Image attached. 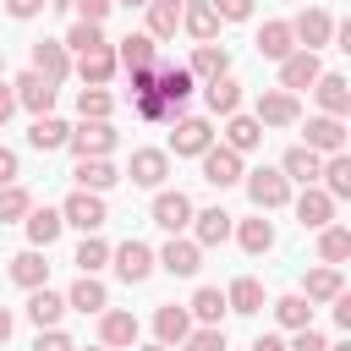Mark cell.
Listing matches in <instances>:
<instances>
[{"mask_svg":"<svg viewBox=\"0 0 351 351\" xmlns=\"http://www.w3.org/2000/svg\"><path fill=\"white\" fill-rule=\"evenodd\" d=\"M33 71L49 77V82H66V77H71V49H66L60 38H38V44H33Z\"/></svg>","mask_w":351,"mask_h":351,"instance_id":"cell-19","label":"cell"},{"mask_svg":"<svg viewBox=\"0 0 351 351\" xmlns=\"http://www.w3.org/2000/svg\"><path fill=\"white\" fill-rule=\"evenodd\" d=\"M208 143H214V126H208L203 115H176V121H170V148H165V154H186V159H197Z\"/></svg>","mask_w":351,"mask_h":351,"instance_id":"cell-8","label":"cell"},{"mask_svg":"<svg viewBox=\"0 0 351 351\" xmlns=\"http://www.w3.org/2000/svg\"><path fill=\"white\" fill-rule=\"evenodd\" d=\"M132 104H137V115H143V121H170V110H165V99H159V93H132Z\"/></svg>","mask_w":351,"mask_h":351,"instance_id":"cell-52","label":"cell"},{"mask_svg":"<svg viewBox=\"0 0 351 351\" xmlns=\"http://www.w3.org/2000/svg\"><path fill=\"white\" fill-rule=\"evenodd\" d=\"M132 351H176V346H159V340H154V346H132Z\"/></svg>","mask_w":351,"mask_h":351,"instance_id":"cell-60","label":"cell"},{"mask_svg":"<svg viewBox=\"0 0 351 351\" xmlns=\"http://www.w3.org/2000/svg\"><path fill=\"white\" fill-rule=\"evenodd\" d=\"M110 263H115V274H121L126 285H143V280L159 269V263H154V247H148V241H137V236H132V241H121V247H110Z\"/></svg>","mask_w":351,"mask_h":351,"instance_id":"cell-4","label":"cell"},{"mask_svg":"<svg viewBox=\"0 0 351 351\" xmlns=\"http://www.w3.org/2000/svg\"><path fill=\"white\" fill-rule=\"evenodd\" d=\"M115 71H121V66H115V49H110V44H104V49H82V55H77V77H82V88H110V82H115Z\"/></svg>","mask_w":351,"mask_h":351,"instance_id":"cell-20","label":"cell"},{"mask_svg":"<svg viewBox=\"0 0 351 351\" xmlns=\"http://www.w3.org/2000/svg\"><path fill=\"white\" fill-rule=\"evenodd\" d=\"M0 77H5V55H0Z\"/></svg>","mask_w":351,"mask_h":351,"instance_id":"cell-64","label":"cell"},{"mask_svg":"<svg viewBox=\"0 0 351 351\" xmlns=\"http://www.w3.org/2000/svg\"><path fill=\"white\" fill-rule=\"evenodd\" d=\"M60 44H66V49H77V55H82V49H104V44H110V38H104V27H99V22H71V27H66V38H60Z\"/></svg>","mask_w":351,"mask_h":351,"instance_id":"cell-46","label":"cell"},{"mask_svg":"<svg viewBox=\"0 0 351 351\" xmlns=\"http://www.w3.org/2000/svg\"><path fill=\"white\" fill-rule=\"evenodd\" d=\"M230 236L241 241V252H247V258H263V252L274 247V225H269L263 214H252V219H241V225H230Z\"/></svg>","mask_w":351,"mask_h":351,"instance_id":"cell-29","label":"cell"},{"mask_svg":"<svg viewBox=\"0 0 351 351\" xmlns=\"http://www.w3.org/2000/svg\"><path fill=\"white\" fill-rule=\"evenodd\" d=\"M71 263H77L82 274H99V269L110 263V241H99V230H88V236L77 241V252H71Z\"/></svg>","mask_w":351,"mask_h":351,"instance_id":"cell-44","label":"cell"},{"mask_svg":"<svg viewBox=\"0 0 351 351\" xmlns=\"http://www.w3.org/2000/svg\"><path fill=\"white\" fill-rule=\"evenodd\" d=\"M186 313H192L197 324H219L230 307H225V291H219V285H197V296L186 302Z\"/></svg>","mask_w":351,"mask_h":351,"instance_id":"cell-41","label":"cell"},{"mask_svg":"<svg viewBox=\"0 0 351 351\" xmlns=\"http://www.w3.org/2000/svg\"><path fill=\"white\" fill-rule=\"evenodd\" d=\"M208 5H214V16H219V22H247L258 0H208Z\"/></svg>","mask_w":351,"mask_h":351,"instance_id":"cell-50","label":"cell"},{"mask_svg":"<svg viewBox=\"0 0 351 351\" xmlns=\"http://www.w3.org/2000/svg\"><path fill=\"white\" fill-rule=\"evenodd\" d=\"M241 186H247V197H252V208H258V214H269V208H285V203H291V181L280 176V165L241 170Z\"/></svg>","mask_w":351,"mask_h":351,"instance_id":"cell-1","label":"cell"},{"mask_svg":"<svg viewBox=\"0 0 351 351\" xmlns=\"http://www.w3.org/2000/svg\"><path fill=\"white\" fill-rule=\"evenodd\" d=\"M318 170H324V154H313L307 143L285 148V159H280V176H285V181H302V186H313V181H318Z\"/></svg>","mask_w":351,"mask_h":351,"instance_id":"cell-25","label":"cell"},{"mask_svg":"<svg viewBox=\"0 0 351 351\" xmlns=\"http://www.w3.org/2000/svg\"><path fill=\"white\" fill-rule=\"evenodd\" d=\"M274 318H280L285 329H307V324H313V302H307L302 291H285V296H274Z\"/></svg>","mask_w":351,"mask_h":351,"instance_id":"cell-42","label":"cell"},{"mask_svg":"<svg viewBox=\"0 0 351 351\" xmlns=\"http://www.w3.org/2000/svg\"><path fill=\"white\" fill-rule=\"evenodd\" d=\"M27 208H33V192L16 186V181H5V186H0V225H16Z\"/></svg>","mask_w":351,"mask_h":351,"instance_id":"cell-45","label":"cell"},{"mask_svg":"<svg viewBox=\"0 0 351 351\" xmlns=\"http://www.w3.org/2000/svg\"><path fill=\"white\" fill-rule=\"evenodd\" d=\"M318 258L340 269V263L351 258V230H346V225H335V219H329V225H318Z\"/></svg>","mask_w":351,"mask_h":351,"instance_id":"cell-40","label":"cell"},{"mask_svg":"<svg viewBox=\"0 0 351 351\" xmlns=\"http://www.w3.org/2000/svg\"><path fill=\"white\" fill-rule=\"evenodd\" d=\"M16 170H22V165H16V148H5V143H0V186H5V181H16Z\"/></svg>","mask_w":351,"mask_h":351,"instance_id":"cell-55","label":"cell"},{"mask_svg":"<svg viewBox=\"0 0 351 351\" xmlns=\"http://www.w3.org/2000/svg\"><path fill=\"white\" fill-rule=\"evenodd\" d=\"M335 219V197L313 181V186H302V197H296V225L302 230H318V225H329Z\"/></svg>","mask_w":351,"mask_h":351,"instance_id":"cell-21","label":"cell"},{"mask_svg":"<svg viewBox=\"0 0 351 351\" xmlns=\"http://www.w3.org/2000/svg\"><path fill=\"white\" fill-rule=\"evenodd\" d=\"M252 351H285V340H280V335H258V340H252Z\"/></svg>","mask_w":351,"mask_h":351,"instance_id":"cell-58","label":"cell"},{"mask_svg":"<svg viewBox=\"0 0 351 351\" xmlns=\"http://www.w3.org/2000/svg\"><path fill=\"white\" fill-rule=\"evenodd\" d=\"M22 225H27V247H44V252H49V247L60 241V230H66L60 208H27Z\"/></svg>","mask_w":351,"mask_h":351,"instance_id":"cell-23","label":"cell"},{"mask_svg":"<svg viewBox=\"0 0 351 351\" xmlns=\"http://www.w3.org/2000/svg\"><path fill=\"white\" fill-rule=\"evenodd\" d=\"M49 5H55V11H71V0H49Z\"/></svg>","mask_w":351,"mask_h":351,"instance_id":"cell-62","label":"cell"},{"mask_svg":"<svg viewBox=\"0 0 351 351\" xmlns=\"http://www.w3.org/2000/svg\"><path fill=\"white\" fill-rule=\"evenodd\" d=\"M11 93H16V104L22 110H33V115H49L55 110V99H60V82H49V77H38L33 66L11 82Z\"/></svg>","mask_w":351,"mask_h":351,"instance_id":"cell-6","label":"cell"},{"mask_svg":"<svg viewBox=\"0 0 351 351\" xmlns=\"http://www.w3.org/2000/svg\"><path fill=\"white\" fill-rule=\"evenodd\" d=\"M110 110H115L110 88H82V93H77V115H82V121H110Z\"/></svg>","mask_w":351,"mask_h":351,"instance_id":"cell-47","label":"cell"},{"mask_svg":"<svg viewBox=\"0 0 351 351\" xmlns=\"http://www.w3.org/2000/svg\"><path fill=\"white\" fill-rule=\"evenodd\" d=\"M225 307H230V313H241V318H252V313H263V285H258L252 274H241V280H230V291H225Z\"/></svg>","mask_w":351,"mask_h":351,"instance_id":"cell-39","label":"cell"},{"mask_svg":"<svg viewBox=\"0 0 351 351\" xmlns=\"http://www.w3.org/2000/svg\"><path fill=\"white\" fill-rule=\"evenodd\" d=\"M115 66H121V71H148V66H159V38H148V33L115 38Z\"/></svg>","mask_w":351,"mask_h":351,"instance_id":"cell-16","label":"cell"},{"mask_svg":"<svg viewBox=\"0 0 351 351\" xmlns=\"http://www.w3.org/2000/svg\"><path fill=\"white\" fill-rule=\"evenodd\" d=\"M66 307H77V313H93V318H99V313L110 307V291L99 285V274H77V285L66 291Z\"/></svg>","mask_w":351,"mask_h":351,"instance_id":"cell-30","label":"cell"},{"mask_svg":"<svg viewBox=\"0 0 351 351\" xmlns=\"http://www.w3.org/2000/svg\"><path fill=\"white\" fill-rule=\"evenodd\" d=\"M225 148H236V154H252V148H263V126L252 121V115H225Z\"/></svg>","mask_w":351,"mask_h":351,"instance_id":"cell-33","label":"cell"},{"mask_svg":"<svg viewBox=\"0 0 351 351\" xmlns=\"http://www.w3.org/2000/svg\"><path fill=\"white\" fill-rule=\"evenodd\" d=\"M66 148H71L77 159H110V148H115V126H110V121H77L71 137H66Z\"/></svg>","mask_w":351,"mask_h":351,"instance_id":"cell-2","label":"cell"},{"mask_svg":"<svg viewBox=\"0 0 351 351\" xmlns=\"http://www.w3.org/2000/svg\"><path fill=\"white\" fill-rule=\"evenodd\" d=\"M181 27H186L197 44H214V38H219V16H214L208 0H181Z\"/></svg>","mask_w":351,"mask_h":351,"instance_id":"cell-27","label":"cell"},{"mask_svg":"<svg viewBox=\"0 0 351 351\" xmlns=\"http://www.w3.org/2000/svg\"><path fill=\"white\" fill-rule=\"evenodd\" d=\"M252 44H258V55H263V60H285V55L296 49V38H291V22H285V16H274V22H263Z\"/></svg>","mask_w":351,"mask_h":351,"instance_id":"cell-28","label":"cell"},{"mask_svg":"<svg viewBox=\"0 0 351 351\" xmlns=\"http://www.w3.org/2000/svg\"><path fill=\"white\" fill-rule=\"evenodd\" d=\"M340 291H346V280H340L335 263H318V269H307V280H302V296H307V302H335Z\"/></svg>","mask_w":351,"mask_h":351,"instance_id":"cell-35","label":"cell"},{"mask_svg":"<svg viewBox=\"0 0 351 351\" xmlns=\"http://www.w3.org/2000/svg\"><path fill=\"white\" fill-rule=\"evenodd\" d=\"M60 313H66V296H60V291H49V285H33V291H27V318H33L38 329H55Z\"/></svg>","mask_w":351,"mask_h":351,"instance_id":"cell-31","label":"cell"},{"mask_svg":"<svg viewBox=\"0 0 351 351\" xmlns=\"http://www.w3.org/2000/svg\"><path fill=\"white\" fill-rule=\"evenodd\" d=\"M285 351H329V340L307 324V329H291V340H285Z\"/></svg>","mask_w":351,"mask_h":351,"instance_id":"cell-49","label":"cell"},{"mask_svg":"<svg viewBox=\"0 0 351 351\" xmlns=\"http://www.w3.org/2000/svg\"><path fill=\"white\" fill-rule=\"evenodd\" d=\"M186 71H192V82H214V77L230 71V49L225 44H197L192 60H186Z\"/></svg>","mask_w":351,"mask_h":351,"instance_id":"cell-24","label":"cell"},{"mask_svg":"<svg viewBox=\"0 0 351 351\" xmlns=\"http://www.w3.org/2000/svg\"><path fill=\"white\" fill-rule=\"evenodd\" d=\"M60 219H66V225H77L82 236H88V230H104V219H110L104 192H82V186H77V192L60 203Z\"/></svg>","mask_w":351,"mask_h":351,"instance_id":"cell-3","label":"cell"},{"mask_svg":"<svg viewBox=\"0 0 351 351\" xmlns=\"http://www.w3.org/2000/svg\"><path fill=\"white\" fill-rule=\"evenodd\" d=\"M137 335H143L137 313H126V307H104V313H99V346H110V351H132Z\"/></svg>","mask_w":351,"mask_h":351,"instance_id":"cell-9","label":"cell"},{"mask_svg":"<svg viewBox=\"0 0 351 351\" xmlns=\"http://www.w3.org/2000/svg\"><path fill=\"white\" fill-rule=\"evenodd\" d=\"M335 324H340V329H351V296H346V291L335 296Z\"/></svg>","mask_w":351,"mask_h":351,"instance_id":"cell-57","label":"cell"},{"mask_svg":"<svg viewBox=\"0 0 351 351\" xmlns=\"http://www.w3.org/2000/svg\"><path fill=\"white\" fill-rule=\"evenodd\" d=\"M252 121H258V126H296V121H302V104H296V93H285V88H263L258 104H252Z\"/></svg>","mask_w":351,"mask_h":351,"instance_id":"cell-7","label":"cell"},{"mask_svg":"<svg viewBox=\"0 0 351 351\" xmlns=\"http://www.w3.org/2000/svg\"><path fill=\"white\" fill-rule=\"evenodd\" d=\"M154 225H159V230H170V236H181V230L192 225V197H186V192L159 186V192H154Z\"/></svg>","mask_w":351,"mask_h":351,"instance_id":"cell-15","label":"cell"},{"mask_svg":"<svg viewBox=\"0 0 351 351\" xmlns=\"http://www.w3.org/2000/svg\"><path fill=\"white\" fill-rule=\"evenodd\" d=\"M154 93L165 99V110H170V121H176L181 104L192 99V71H186V66H154Z\"/></svg>","mask_w":351,"mask_h":351,"instance_id":"cell-13","label":"cell"},{"mask_svg":"<svg viewBox=\"0 0 351 351\" xmlns=\"http://www.w3.org/2000/svg\"><path fill=\"white\" fill-rule=\"evenodd\" d=\"M77 351H110V346H77Z\"/></svg>","mask_w":351,"mask_h":351,"instance_id":"cell-63","label":"cell"},{"mask_svg":"<svg viewBox=\"0 0 351 351\" xmlns=\"http://www.w3.org/2000/svg\"><path fill=\"white\" fill-rule=\"evenodd\" d=\"M313 93H318V110H324V115H340V121H346V110H351V82H346L340 71H318Z\"/></svg>","mask_w":351,"mask_h":351,"instance_id":"cell-22","label":"cell"},{"mask_svg":"<svg viewBox=\"0 0 351 351\" xmlns=\"http://www.w3.org/2000/svg\"><path fill=\"white\" fill-rule=\"evenodd\" d=\"M148 38H170L181 27V0H148Z\"/></svg>","mask_w":351,"mask_h":351,"instance_id":"cell-43","label":"cell"},{"mask_svg":"<svg viewBox=\"0 0 351 351\" xmlns=\"http://www.w3.org/2000/svg\"><path fill=\"white\" fill-rule=\"evenodd\" d=\"M318 186H324V192H329L335 203H346V197H351V159H346V154H324Z\"/></svg>","mask_w":351,"mask_h":351,"instance_id":"cell-34","label":"cell"},{"mask_svg":"<svg viewBox=\"0 0 351 351\" xmlns=\"http://www.w3.org/2000/svg\"><path fill=\"white\" fill-rule=\"evenodd\" d=\"M230 219H236V214H225L219 203H214V208H192V241H197V247H225V241H230Z\"/></svg>","mask_w":351,"mask_h":351,"instance_id":"cell-18","label":"cell"},{"mask_svg":"<svg viewBox=\"0 0 351 351\" xmlns=\"http://www.w3.org/2000/svg\"><path fill=\"white\" fill-rule=\"evenodd\" d=\"M115 5H126V11H143V5H148V0H115Z\"/></svg>","mask_w":351,"mask_h":351,"instance_id":"cell-61","label":"cell"},{"mask_svg":"<svg viewBox=\"0 0 351 351\" xmlns=\"http://www.w3.org/2000/svg\"><path fill=\"white\" fill-rule=\"evenodd\" d=\"M5 274H11L22 291H33V285H49V263H44V247H27V252H16V258L5 263Z\"/></svg>","mask_w":351,"mask_h":351,"instance_id":"cell-26","label":"cell"},{"mask_svg":"<svg viewBox=\"0 0 351 351\" xmlns=\"http://www.w3.org/2000/svg\"><path fill=\"white\" fill-rule=\"evenodd\" d=\"M71 11H77V22H99L104 27V16L115 11V0H71Z\"/></svg>","mask_w":351,"mask_h":351,"instance_id":"cell-51","label":"cell"},{"mask_svg":"<svg viewBox=\"0 0 351 351\" xmlns=\"http://www.w3.org/2000/svg\"><path fill=\"white\" fill-rule=\"evenodd\" d=\"M126 176H132V186H148V192H159V186H165V176H170V154H165V148H132V165H126Z\"/></svg>","mask_w":351,"mask_h":351,"instance_id":"cell-14","label":"cell"},{"mask_svg":"<svg viewBox=\"0 0 351 351\" xmlns=\"http://www.w3.org/2000/svg\"><path fill=\"white\" fill-rule=\"evenodd\" d=\"M197 159H203V181H208V186H219V192H225V186H241V154H236V148H225V143L214 148V143H208Z\"/></svg>","mask_w":351,"mask_h":351,"instance_id":"cell-11","label":"cell"},{"mask_svg":"<svg viewBox=\"0 0 351 351\" xmlns=\"http://www.w3.org/2000/svg\"><path fill=\"white\" fill-rule=\"evenodd\" d=\"M66 137H71V126H66V121H55V115H33V126H27V143H33L38 154L66 148Z\"/></svg>","mask_w":351,"mask_h":351,"instance_id":"cell-37","label":"cell"},{"mask_svg":"<svg viewBox=\"0 0 351 351\" xmlns=\"http://www.w3.org/2000/svg\"><path fill=\"white\" fill-rule=\"evenodd\" d=\"M71 176H77V186H82V192H110V186L121 181V170H115L110 159H77V170H71Z\"/></svg>","mask_w":351,"mask_h":351,"instance_id":"cell-38","label":"cell"},{"mask_svg":"<svg viewBox=\"0 0 351 351\" xmlns=\"http://www.w3.org/2000/svg\"><path fill=\"white\" fill-rule=\"evenodd\" d=\"M302 132H307V148L313 154H346V121L340 115H307Z\"/></svg>","mask_w":351,"mask_h":351,"instance_id":"cell-17","label":"cell"},{"mask_svg":"<svg viewBox=\"0 0 351 351\" xmlns=\"http://www.w3.org/2000/svg\"><path fill=\"white\" fill-rule=\"evenodd\" d=\"M11 329H16V318H11V307H0V346L11 340Z\"/></svg>","mask_w":351,"mask_h":351,"instance_id":"cell-59","label":"cell"},{"mask_svg":"<svg viewBox=\"0 0 351 351\" xmlns=\"http://www.w3.org/2000/svg\"><path fill=\"white\" fill-rule=\"evenodd\" d=\"M11 110H16V93H11V82H5V77H0V126H5V121H11Z\"/></svg>","mask_w":351,"mask_h":351,"instance_id":"cell-56","label":"cell"},{"mask_svg":"<svg viewBox=\"0 0 351 351\" xmlns=\"http://www.w3.org/2000/svg\"><path fill=\"white\" fill-rule=\"evenodd\" d=\"M318 71H324L318 49H291V55L280 60V88H285V93H302V88L318 82Z\"/></svg>","mask_w":351,"mask_h":351,"instance_id":"cell-12","label":"cell"},{"mask_svg":"<svg viewBox=\"0 0 351 351\" xmlns=\"http://www.w3.org/2000/svg\"><path fill=\"white\" fill-rule=\"evenodd\" d=\"M44 5H49V0H5V11H11L16 22H33V16L44 11Z\"/></svg>","mask_w":351,"mask_h":351,"instance_id":"cell-54","label":"cell"},{"mask_svg":"<svg viewBox=\"0 0 351 351\" xmlns=\"http://www.w3.org/2000/svg\"><path fill=\"white\" fill-rule=\"evenodd\" d=\"M181 351H225V329L219 324H203V329H192L181 340Z\"/></svg>","mask_w":351,"mask_h":351,"instance_id":"cell-48","label":"cell"},{"mask_svg":"<svg viewBox=\"0 0 351 351\" xmlns=\"http://www.w3.org/2000/svg\"><path fill=\"white\" fill-rule=\"evenodd\" d=\"M33 351H77V346H71V335H66V329H38Z\"/></svg>","mask_w":351,"mask_h":351,"instance_id":"cell-53","label":"cell"},{"mask_svg":"<svg viewBox=\"0 0 351 351\" xmlns=\"http://www.w3.org/2000/svg\"><path fill=\"white\" fill-rule=\"evenodd\" d=\"M154 263H159L165 274H176V280H192V274L203 269V247H197L192 236H170V241L154 252Z\"/></svg>","mask_w":351,"mask_h":351,"instance_id":"cell-5","label":"cell"},{"mask_svg":"<svg viewBox=\"0 0 351 351\" xmlns=\"http://www.w3.org/2000/svg\"><path fill=\"white\" fill-rule=\"evenodd\" d=\"M291 38H296V49H324V44L335 38V16H329L324 5H307V11H296Z\"/></svg>","mask_w":351,"mask_h":351,"instance_id":"cell-10","label":"cell"},{"mask_svg":"<svg viewBox=\"0 0 351 351\" xmlns=\"http://www.w3.org/2000/svg\"><path fill=\"white\" fill-rule=\"evenodd\" d=\"M154 335H159V346H181V340L192 335V313L176 307V302H165V307L154 313Z\"/></svg>","mask_w":351,"mask_h":351,"instance_id":"cell-32","label":"cell"},{"mask_svg":"<svg viewBox=\"0 0 351 351\" xmlns=\"http://www.w3.org/2000/svg\"><path fill=\"white\" fill-rule=\"evenodd\" d=\"M203 99H208V110H214V115H236V110H241V82L225 71V77L203 82Z\"/></svg>","mask_w":351,"mask_h":351,"instance_id":"cell-36","label":"cell"}]
</instances>
